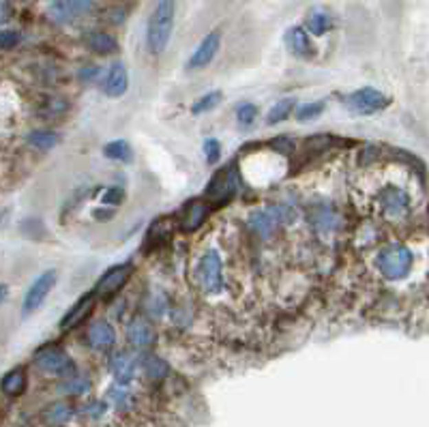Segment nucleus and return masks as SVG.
I'll return each mask as SVG.
<instances>
[{"label": "nucleus", "instance_id": "412c9836", "mask_svg": "<svg viewBox=\"0 0 429 427\" xmlns=\"http://www.w3.org/2000/svg\"><path fill=\"white\" fill-rule=\"evenodd\" d=\"M71 417H74V408H71L69 404H65V402L52 404L47 410H45V415H43L45 423L52 425V427H60V425L69 423Z\"/></svg>", "mask_w": 429, "mask_h": 427}, {"label": "nucleus", "instance_id": "a878e982", "mask_svg": "<svg viewBox=\"0 0 429 427\" xmlns=\"http://www.w3.org/2000/svg\"><path fill=\"white\" fill-rule=\"evenodd\" d=\"M221 93H208V95H204V97H200L198 101L193 103V108H191V112L193 114H204V112H208V110H212V108H217L219 105V101H221Z\"/></svg>", "mask_w": 429, "mask_h": 427}, {"label": "nucleus", "instance_id": "bb28decb", "mask_svg": "<svg viewBox=\"0 0 429 427\" xmlns=\"http://www.w3.org/2000/svg\"><path fill=\"white\" fill-rule=\"evenodd\" d=\"M324 108H327V103H324V101H311V103H305V105H300V108L296 110V118H298V120H311V118L320 116Z\"/></svg>", "mask_w": 429, "mask_h": 427}, {"label": "nucleus", "instance_id": "a211bd4d", "mask_svg": "<svg viewBox=\"0 0 429 427\" xmlns=\"http://www.w3.org/2000/svg\"><path fill=\"white\" fill-rule=\"evenodd\" d=\"M249 223H252V228L256 230V232L262 237V239H268L273 232H275V228L279 223V217H277V212L275 208H266V210H258L252 215V219H249Z\"/></svg>", "mask_w": 429, "mask_h": 427}, {"label": "nucleus", "instance_id": "9d476101", "mask_svg": "<svg viewBox=\"0 0 429 427\" xmlns=\"http://www.w3.org/2000/svg\"><path fill=\"white\" fill-rule=\"evenodd\" d=\"M135 365H138V359L133 357L131 352H127V350L116 352L114 357H112V363H110L114 378L118 382H122V384L133 380V376H135Z\"/></svg>", "mask_w": 429, "mask_h": 427}, {"label": "nucleus", "instance_id": "4be33fe9", "mask_svg": "<svg viewBox=\"0 0 429 427\" xmlns=\"http://www.w3.org/2000/svg\"><path fill=\"white\" fill-rule=\"evenodd\" d=\"M103 155L107 159H116V162H131V146L124 140H114L103 146Z\"/></svg>", "mask_w": 429, "mask_h": 427}, {"label": "nucleus", "instance_id": "f257e3e1", "mask_svg": "<svg viewBox=\"0 0 429 427\" xmlns=\"http://www.w3.org/2000/svg\"><path fill=\"white\" fill-rule=\"evenodd\" d=\"M172 28H174V3H170V0L157 3L151 13L148 32H146V43L153 54H161L166 50Z\"/></svg>", "mask_w": 429, "mask_h": 427}, {"label": "nucleus", "instance_id": "7ed1b4c3", "mask_svg": "<svg viewBox=\"0 0 429 427\" xmlns=\"http://www.w3.org/2000/svg\"><path fill=\"white\" fill-rule=\"evenodd\" d=\"M54 286H56V271H45L43 275L34 279L24 294V303H22L24 316L37 311L43 305V300L50 296V292L54 290Z\"/></svg>", "mask_w": 429, "mask_h": 427}, {"label": "nucleus", "instance_id": "5701e85b", "mask_svg": "<svg viewBox=\"0 0 429 427\" xmlns=\"http://www.w3.org/2000/svg\"><path fill=\"white\" fill-rule=\"evenodd\" d=\"M28 144L37 151H52L58 144V135L54 131H32L28 135Z\"/></svg>", "mask_w": 429, "mask_h": 427}, {"label": "nucleus", "instance_id": "c85d7f7f", "mask_svg": "<svg viewBox=\"0 0 429 427\" xmlns=\"http://www.w3.org/2000/svg\"><path fill=\"white\" fill-rule=\"evenodd\" d=\"M256 116H258V108L254 103H243L239 108V112H236V118H239V122L243 124V127L252 124L256 120Z\"/></svg>", "mask_w": 429, "mask_h": 427}, {"label": "nucleus", "instance_id": "20e7f679", "mask_svg": "<svg viewBox=\"0 0 429 427\" xmlns=\"http://www.w3.org/2000/svg\"><path fill=\"white\" fill-rule=\"evenodd\" d=\"M236 189H239V172L234 166H228L219 174H214V179L206 187V195L217 202H223L232 198V195L236 193Z\"/></svg>", "mask_w": 429, "mask_h": 427}, {"label": "nucleus", "instance_id": "cd10ccee", "mask_svg": "<svg viewBox=\"0 0 429 427\" xmlns=\"http://www.w3.org/2000/svg\"><path fill=\"white\" fill-rule=\"evenodd\" d=\"M146 371H148V376L159 380V378H164L166 373H168V365L161 361L159 357H146V363H144Z\"/></svg>", "mask_w": 429, "mask_h": 427}, {"label": "nucleus", "instance_id": "f3484780", "mask_svg": "<svg viewBox=\"0 0 429 427\" xmlns=\"http://www.w3.org/2000/svg\"><path fill=\"white\" fill-rule=\"evenodd\" d=\"M86 340H88V344H91L93 348H110L116 342V333H114V329L110 325L103 322V320H99V322L91 325V329H88Z\"/></svg>", "mask_w": 429, "mask_h": 427}, {"label": "nucleus", "instance_id": "4468645a", "mask_svg": "<svg viewBox=\"0 0 429 427\" xmlns=\"http://www.w3.org/2000/svg\"><path fill=\"white\" fill-rule=\"evenodd\" d=\"M93 307H95V294H88V296L80 298L78 303L69 309V314L60 320V329H74V327L82 325V320L88 318Z\"/></svg>", "mask_w": 429, "mask_h": 427}, {"label": "nucleus", "instance_id": "aec40b11", "mask_svg": "<svg viewBox=\"0 0 429 427\" xmlns=\"http://www.w3.org/2000/svg\"><path fill=\"white\" fill-rule=\"evenodd\" d=\"M0 386H3V391L7 395H22L24 388H26V371L22 367H15L11 369L7 376L3 378V382H0Z\"/></svg>", "mask_w": 429, "mask_h": 427}, {"label": "nucleus", "instance_id": "6e6552de", "mask_svg": "<svg viewBox=\"0 0 429 427\" xmlns=\"http://www.w3.org/2000/svg\"><path fill=\"white\" fill-rule=\"evenodd\" d=\"M352 112H359V114H369V112H375L386 105V99L378 93V91H371V88H363L359 93H352L346 97L344 101Z\"/></svg>", "mask_w": 429, "mask_h": 427}, {"label": "nucleus", "instance_id": "b1692460", "mask_svg": "<svg viewBox=\"0 0 429 427\" xmlns=\"http://www.w3.org/2000/svg\"><path fill=\"white\" fill-rule=\"evenodd\" d=\"M292 110H294V99H281V101H277V103L273 105L271 112H268L266 122H268V124H277V122H281V120L288 118Z\"/></svg>", "mask_w": 429, "mask_h": 427}, {"label": "nucleus", "instance_id": "39448f33", "mask_svg": "<svg viewBox=\"0 0 429 427\" xmlns=\"http://www.w3.org/2000/svg\"><path fill=\"white\" fill-rule=\"evenodd\" d=\"M34 363L45 373H67L74 369L69 354L56 346H45L37 354H34Z\"/></svg>", "mask_w": 429, "mask_h": 427}, {"label": "nucleus", "instance_id": "ddd939ff", "mask_svg": "<svg viewBox=\"0 0 429 427\" xmlns=\"http://www.w3.org/2000/svg\"><path fill=\"white\" fill-rule=\"evenodd\" d=\"M208 217V204L202 202V200H191L185 208H183V219H181V226L185 232H193V230H198Z\"/></svg>", "mask_w": 429, "mask_h": 427}, {"label": "nucleus", "instance_id": "dca6fc26", "mask_svg": "<svg viewBox=\"0 0 429 427\" xmlns=\"http://www.w3.org/2000/svg\"><path fill=\"white\" fill-rule=\"evenodd\" d=\"M127 340L133 346H151L155 342V329L146 322V320L135 318L127 325Z\"/></svg>", "mask_w": 429, "mask_h": 427}, {"label": "nucleus", "instance_id": "473e14b6", "mask_svg": "<svg viewBox=\"0 0 429 427\" xmlns=\"http://www.w3.org/2000/svg\"><path fill=\"white\" fill-rule=\"evenodd\" d=\"M271 146H273V151H277L281 155H288V153L294 151V142L290 138H277V140L271 142Z\"/></svg>", "mask_w": 429, "mask_h": 427}, {"label": "nucleus", "instance_id": "72a5a7b5", "mask_svg": "<svg viewBox=\"0 0 429 427\" xmlns=\"http://www.w3.org/2000/svg\"><path fill=\"white\" fill-rule=\"evenodd\" d=\"M122 200V191L112 187V189H107V193L103 195V204H118Z\"/></svg>", "mask_w": 429, "mask_h": 427}, {"label": "nucleus", "instance_id": "2f4dec72", "mask_svg": "<svg viewBox=\"0 0 429 427\" xmlns=\"http://www.w3.org/2000/svg\"><path fill=\"white\" fill-rule=\"evenodd\" d=\"M88 388H91V382H88V380H82V378H78V380H71L69 384H65V386H63V391H69V393H74V395L86 393Z\"/></svg>", "mask_w": 429, "mask_h": 427}, {"label": "nucleus", "instance_id": "1a4fd4ad", "mask_svg": "<svg viewBox=\"0 0 429 427\" xmlns=\"http://www.w3.org/2000/svg\"><path fill=\"white\" fill-rule=\"evenodd\" d=\"M410 266V254L402 247H393L380 256V269L388 277H402Z\"/></svg>", "mask_w": 429, "mask_h": 427}, {"label": "nucleus", "instance_id": "f704fd0d", "mask_svg": "<svg viewBox=\"0 0 429 427\" xmlns=\"http://www.w3.org/2000/svg\"><path fill=\"white\" fill-rule=\"evenodd\" d=\"M9 17V5L7 3H0V24Z\"/></svg>", "mask_w": 429, "mask_h": 427}, {"label": "nucleus", "instance_id": "7c9ffc66", "mask_svg": "<svg viewBox=\"0 0 429 427\" xmlns=\"http://www.w3.org/2000/svg\"><path fill=\"white\" fill-rule=\"evenodd\" d=\"M20 43V34L15 30H0V50H11Z\"/></svg>", "mask_w": 429, "mask_h": 427}, {"label": "nucleus", "instance_id": "c9c22d12", "mask_svg": "<svg viewBox=\"0 0 429 427\" xmlns=\"http://www.w3.org/2000/svg\"><path fill=\"white\" fill-rule=\"evenodd\" d=\"M5 296H7V288H5V286H0V303H3V300H5Z\"/></svg>", "mask_w": 429, "mask_h": 427}, {"label": "nucleus", "instance_id": "f03ea898", "mask_svg": "<svg viewBox=\"0 0 429 427\" xmlns=\"http://www.w3.org/2000/svg\"><path fill=\"white\" fill-rule=\"evenodd\" d=\"M198 283L206 294H219L223 290V262L214 249L206 252L198 264Z\"/></svg>", "mask_w": 429, "mask_h": 427}, {"label": "nucleus", "instance_id": "423d86ee", "mask_svg": "<svg viewBox=\"0 0 429 427\" xmlns=\"http://www.w3.org/2000/svg\"><path fill=\"white\" fill-rule=\"evenodd\" d=\"M221 47V32L219 30H212L208 32L206 37L202 39V43L195 47V52L191 54L189 63H187V69L195 71V69H202L206 65L212 63V58L217 56V52Z\"/></svg>", "mask_w": 429, "mask_h": 427}, {"label": "nucleus", "instance_id": "0eeeda50", "mask_svg": "<svg viewBox=\"0 0 429 427\" xmlns=\"http://www.w3.org/2000/svg\"><path fill=\"white\" fill-rule=\"evenodd\" d=\"M131 273H133V266H131V264H118V266H114V269H110V271H107V273L97 281L95 292L101 294V296L116 294V292L124 286V283L129 281Z\"/></svg>", "mask_w": 429, "mask_h": 427}, {"label": "nucleus", "instance_id": "6ab92c4d", "mask_svg": "<svg viewBox=\"0 0 429 427\" xmlns=\"http://www.w3.org/2000/svg\"><path fill=\"white\" fill-rule=\"evenodd\" d=\"M86 45L91 47L93 52H97V54H112V52H116L118 43L116 39L112 37V34L107 32H88L86 37Z\"/></svg>", "mask_w": 429, "mask_h": 427}, {"label": "nucleus", "instance_id": "9b49d317", "mask_svg": "<svg viewBox=\"0 0 429 427\" xmlns=\"http://www.w3.org/2000/svg\"><path fill=\"white\" fill-rule=\"evenodd\" d=\"M127 86H129V78H127V69H124L122 63H116L112 65L110 74H107L105 82H103V91L107 97H120L127 93Z\"/></svg>", "mask_w": 429, "mask_h": 427}, {"label": "nucleus", "instance_id": "c756f323", "mask_svg": "<svg viewBox=\"0 0 429 427\" xmlns=\"http://www.w3.org/2000/svg\"><path fill=\"white\" fill-rule=\"evenodd\" d=\"M204 155L208 164H217L221 157V144L217 140H206L204 142Z\"/></svg>", "mask_w": 429, "mask_h": 427}, {"label": "nucleus", "instance_id": "2eb2a0df", "mask_svg": "<svg viewBox=\"0 0 429 427\" xmlns=\"http://www.w3.org/2000/svg\"><path fill=\"white\" fill-rule=\"evenodd\" d=\"M285 43H288V47H290V52L294 56L305 58V56L314 54V45L307 37L305 28H300V26H294V28L288 30V34H285Z\"/></svg>", "mask_w": 429, "mask_h": 427}, {"label": "nucleus", "instance_id": "f8f14e48", "mask_svg": "<svg viewBox=\"0 0 429 427\" xmlns=\"http://www.w3.org/2000/svg\"><path fill=\"white\" fill-rule=\"evenodd\" d=\"M93 7L95 5L86 3V0H65V3H52L50 11H52L54 17H56V20L69 22V20H74V17L84 15L86 11H91Z\"/></svg>", "mask_w": 429, "mask_h": 427}, {"label": "nucleus", "instance_id": "393cba45", "mask_svg": "<svg viewBox=\"0 0 429 427\" xmlns=\"http://www.w3.org/2000/svg\"><path fill=\"white\" fill-rule=\"evenodd\" d=\"M307 30L311 32V34H324L329 28H331V17H329V13H324V11H314L309 17H307Z\"/></svg>", "mask_w": 429, "mask_h": 427}]
</instances>
